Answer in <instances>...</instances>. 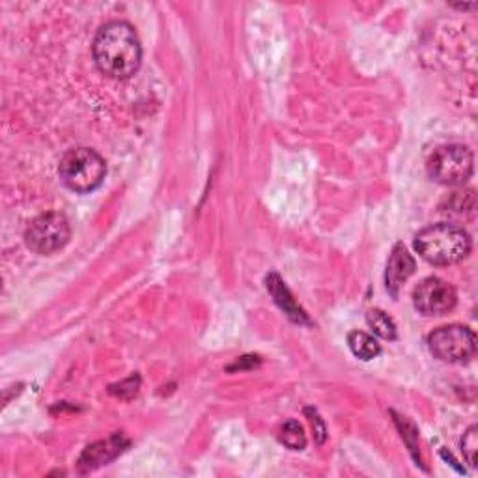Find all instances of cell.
Instances as JSON below:
<instances>
[{
    "label": "cell",
    "instance_id": "cell-15",
    "mask_svg": "<svg viewBox=\"0 0 478 478\" xmlns=\"http://www.w3.org/2000/svg\"><path fill=\"white\" fill-rule=\"evenodd\" d=\"M307 413H309V415H311V424H312V428H314V433H316V441H318V445H321L323 441H325V426H323V423H321V419L316 415V411H312V409H307Z\"/></svg>",
    "mask_w": 478,
    "mask_h": 478
},
{
    "label": "cell",
    "instance_id": "cell-7",
    "mask_svg": "<svg viewBox=\"0 0 478 478\" xmlns=\"http://www.w3.org/2000/svg\"><path fill=\"white\" fill-rule=\"evenodd\" d=\"M456 290L440 277H428L413 290V305L424 316H445L456 309Z\"/></svg>",
    "mask_w": 478,
    "mask_h": 478
},
{
    "label": "cell",
    "instance_id": "cell-11",
    "mask_svg": "<svg viewBox=\"0 0 478 478\" xmlns=\"http://www.w3.org/2000/svg\"><path fill=\"white\" fill-rule=\"evenodd\" d=\"M347 346H350V350L355 357H359L361 361H372L381 354V346L378 344V340L363 331H354L347 337Z\"/></svg>",
    "mask_w": 478,
    "mask_h": 478
},
{
    "label": "cell",
    "instance_id": "cell-1",
    "mask_svg": "<svg viewBox=\"0 0 478 478\" xmlns=\"http://www.w3.org/2000/svg\"><path fill=\"white\" fill-rule=\"evenodd\" d=\"M98 70L111 79L133 77L142 62V47L137 30L125 21L103 25L92 43Z\"/></svg>",
    "mask_w": 478,
    "mask_h": 478
},
{
    "label": "cell",
    "instance_id": "cell-8",
    "mask_svg": "<svg viewBox=\"0 0 478 478\" xmlns=\"http://www.w3.org/2000/svg\"><path fill=\"white\" fill-rule=\"evenodd\" d=\"M415 258H413L407 249L398 243L393 252H390V258L387 262V271H385V286H387V292L393 295L395 299L398 297L400 294V288L404 286V282L415 273Z\"/></svg>",
    "mask_w": 478,
    "mask_h": 478
},
{
    "label": "cell",
    "instance_id": "cell-9",
    "mask_svg": "<svg viewBox=\"0 0 478 478\" xmlns=\"http://www.w3.org/2000/svg\"><path fill=\"white\" fill-rule=\"evenodd\" d=\"M127 443L129 441L124 436H113V438H108L107 441H99V443H96V445H92V447H89L84 450L79 464H81V467L84 471L96 469V467H99V465H103L107 462L115 460Z\"/></svg>",
    "mask_w": 478,
    "mask_h": 478
},
{
    "label": "cell",
    "instance_id": "cell-6",
    "mask_svg": "<svg viewBox=\"0 0 478 478\" xmlns=\"http://www.w3.org/2000/svg\"><path fill=\"white\" fill-rule=\"evenodd\" d=\"M428 347L443 363H467L476 352V337L467 325L450 323L430 333Z\"/></svg>",
    "mask_w": 478,
    "mask_h": 478
},
{
    "label": "cell",
    "instance_id": "cell-4",
    "mask_svg": "<svg viewBox=\"0 0 478 478\" xmlns=\"http://www.w3.org/2000/svg\"><path fill=\"white\" fill-rule=\"evenodd\" d=\"M473 151L464 144L441 146L428 159L430 178L447 187H464L473 176Z\"/></svg>",
    "mask_w": 478,
    "mask_h": 478
},
{
    "label": "cell",
    "instance_id": "cell-10",
    "mask_svg": "<svg viewBox=\"0 0 478 478\" xmlns=\"http://www.w3.org/2000/svg\"><path fill=\"white\" fill-rule=\"evenodd\" d=\"M266 282H268V290H269V294L273 295L275 303H277V305H278L282 311H285V314H286L290 320H294V321H297V323H311L307 312L303 311V309L297 305V303L294 301L290 290L286 288V285H285V282H282V278H280L277 273L268 275Z\"/></svg>",
    "mask_w": 478,
    "mask_h": 478
},
{
    "label": "cell",
    "instance_id": "cell-3",
    "mask_svg": "<svg viewBox=\"0 0 478 478\" xmlns=\"http://www.w3.org/2000/svg\"><path fill=\"white\" fill-rule=\"evenodd\" d=\"M58 176L70 191L86 194L101 187L107 163L92 148H73L60 159Z\"/></svg>",
    "mask_w": 478,
    "mask_h": 478
},
{
    "label": "cell",
    "instance_id": "cell-14",
    "mask_svg": "<svg viewBox=\"0 0 478 478\" xmlns=\"http://www.w3.org/2000/svg\"><path fill=\"white\" fill-rule=\"evenodd\" d=\"M462 452L471 467H476V454H478V428L471 426L462 440Z\"/></svg>",
    "mask_w": 478,
    "mask_h": 478
},
{
    "label": "cell",
    "instance_id": "cell-12",
    "mask_svg": "<svg viewBox=\"0 0 478 478\" xmlns=\"http://www.w3.org/2000/svg\"><path fill=\"white\" fill-rule=\"evenodd\" d=\"M366 323L371 325V329L383 340H397V337H398L397 323L393 321V318H390L388 314H385L380 309L368 311Z\"/></svg>",
    "mask_w": 478,
    "mask_h": 478
},
{
    "label": "cell",
    "instance_id": "cell-13",
    "mask_svg": "<svg viewBox=\"0 0 478 478\" xmlns=\"http://www.w3.org/2000/svg\"><path fill=\"white\" fill-rule=\"evenodd\" d=\"M280 441L292 450H303L307 447V438L303 426L297 421H288L280 430Z\"/></svg>",
    "mask_w": 478,
    "mask_h": 478
},
{
    "label": "cell",
    "instance_id": "cell-2",
    "mask_svg": "<svg viewBox=\"0 0 478 478\" xmlns=\"http://www.w3.org/2000/svg\"><path fill=\"white\" fill-rule=\"evenodd\" d=\"M415 249L431 266H452L471 254L473 239L460 226L440 223L417 234Z\"/></svg>",
    "mask_w": 478,
    "mask_h": 478
},
{
    "label": "cell",
    "instance_id": "cell-5",
    "mask_svg": "<svg viewBox=\"0 0 478 478\" xmlns=\"http://www.w3.org/2000/svg\"><path fill=\"white\" fill-rule=\"evenodd\" d=\"M72 226L68 217L58 211L43 213L29 225L25 232L27 247L41 256L62 251L70 243Z\"/></svg>",
    "mask_w": 478,
    "mask_h": 478
},
{
    "label": "cell",
    "instance_id": "cell-16",
    "mask_svg": "<svg viewBox=\"0 0 478 478\" xmlns=\"http://www.w3.org/2000/svg\"><path fill=\"white\" fill-rule=\"evenodd\" d=\"M454 8H458V10H474L476 4H454Z\"/></svg>",
    "mask_w": 478,
    "mask_h": 478
}]
</instances>
